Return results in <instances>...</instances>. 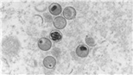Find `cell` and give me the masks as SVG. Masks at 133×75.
I'll use <instances>...</instances> for the list:
<instances>
[{
  "instance_id": "8992f818",
  "label": "cell",
  "mask_w": 133,
  "mask_h": 75,
  "mask_svg": "<svg viewBox=\"0 0 133 75\" xmlns=\"http://www.w3.org/2000/svg\"><path fill=\"white\" fill-rule=\"evenodd\" d=\"M49 12L54 16H59L62 12V6L59 4H51L49 6Z\"/></svg>"
},
{
  "instance_id": "6da1fadb",
  "label": "cell",
  "mask_w": 133,
  "mask_h": 75,
  "mask_svg": "<svg viewBox=\"0 0 133 75\" xmlns=\"http://www.w3.org/2000/svg\"><path fill=\"white\" fill-rule=\"evenodd\" d=\"M38 47L42 51H49L52 47V42L48 38H41L38 41Z\"/></svg>"
},
{
  "instance_id": "3957f363",
  "label": "cell",
  "mask_w": 133,
  "mask_h": 75,
  "mask_svg": "<svg viewBox=\"0 0 133 75\" xmlns=\"http://www.w3.org/2000/svg\"><path fill=\"white\" fill-rule=\"evenodd\" d=\"M89 53V49L85 45H79L76 49V54L81 58L87 57Z\"/></svg>"
},
{
  "instance_id": "7a4b0ae2",
  "label": "cell",
  "mask_w": 133,
  "mask_h": 75,
  "mask_svg": "<svg viewBox=\"0 0 133 75\" xmlns=\"http://www.w3.org/2000/svg\"><path fill=\"white\" fill-rule=\"evenodd\" d=\"M63 16L65 19L72 20L76 17V10L74 7H66L63 10Z\"/></svg>"
},
{
  "instance_id": "277c9868",
  "label": "cell",
  "mask_w": 133,
  "mask_h": 75,
  "mask_svg": "<svg viewBox=\"0 0 133 75\" xmlns=\"http://www.w3.org/2000/svg\"><path fill=\"white\" fill-rule=\"evenodd\" d=\"M54 26L58 29H63L66 25V21L64 17H57L55 18V20L53 21Z\"/></svg>"
},
{
  "instance_id": "5b68a950",
  "label": "cell",
  "mask_w": 133,
  "mask_h": 75,
  "mask_svg": "<svg viewBox=\"0 0 133 75\" xmlns=\"http://www.w3.org/2000/svg\"><path fill=\"white\" fill-rule=\"evenodd\" d=\"M56 65V60L53 56H47L43 60V66L46 68L53 69Z\"/></svg>"
},
{
  "instance_id": "ba28073f",
  "label": "cell",
  "mask_w": 133,
  "mask_h": 75,
  "mask_svg": "<svg viewBox=\"0 0 133 75\" xmlns=\"http://www.w3.org/2000/svg\"><path fill=\"white\" fill-rule=\"evenodd\" d=\"M86 42H87V45H89V46H91V47H94L95 46V41H94V39L92 38L91 36H87Z\"/></svg>"
},
{
  "instance_id": "52a82bcc",
  "label": "cell",
  "mask_w": 133,
  "mask_h": 75,
  "mask_svg": "<svg viewBox=\"0 0 133 75\" xmlns=\"http://www.w3.org/2000/svg\"><path fill=\"white\" fill-rule=\"evenodd\" d=\"M50 38L54 42H60L62 39V35L58 31H53L50 33Z\"/></svg>"
}]
</instances>
